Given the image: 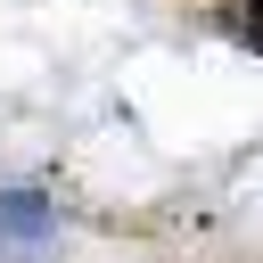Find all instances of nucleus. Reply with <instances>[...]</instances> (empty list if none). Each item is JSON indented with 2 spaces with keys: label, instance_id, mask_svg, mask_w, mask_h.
<instances>
[{
  "label": "nucleus",
  "instance_id": "obj_1",
  "mask_svg": "<svg viewBox=\"0 0 263 263\" xmlns=\"http://www.w3.org/2000/svg\"><path fill=\"white\" fill-rule=\"evenodd\" d=\"M0 222H8V230H16V238H41V230H49V205H41V197H33V189H16V197H8V205H0Z\"/></svg>",
  "mask_w": 263,
  "mask_h": 263
},
{
  "label": "nucleus",
  "instance_id": "obj_2",
  "mask_svg": "<svg viewBox=\"0 0 263 263\" xmlns=\"http://www.w3.org/2000/svg\"><path fill=\"white\" fill-rule=\"evenodd\" d=\"M247 33H255V49H263V0H247Z\"/></svg>",
  "mask_w": 263,
  "mask_h": 263
}]
</instances>
